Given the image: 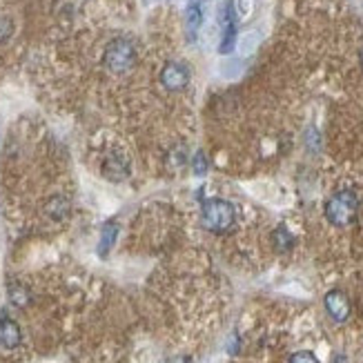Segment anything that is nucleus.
Here are the masks:
<instances>
[{
    "label": "nucleus",
    "mask_w": 363,
    "mask_h": 363,
    "mask_svg": "<svg viewBox=\"0 0 363 363\" xmlns=\"http://www.w3.org/2000/svg\"><path fill=\"white\" fill-rule=\"evenodd\" d=\"M359 216V196L352 189H341L325 203V219L337 228H348Z\"/></svg>",
    "instance_id": "obj_1"
},
{
    "label": "nucleus",
    "mask_w": 363,
    "mask_h": 363,
    "mask_svg": "<svg viewBox=\"0 0 363 363\" xmlns=\"http://www.w3.org/2000/svg\"><path fill=\"white\" fill-rule=\"evenodd\" d=\"M201 219L210 232L223 234V232L232 230L237 212H234V205L230 201H225V198H207L203 203Z\"/></svg>",
    "instance_id": "obj_2"
},
{
    "label": "nucleus",
    "mask_w": 363,
    "mask_h": 363,
    "mask_svg": "<svg viewBox=\"0 0 363 363\" xmlns=\"http://www.w3.org/2000/svg\"><path fill=\"white\" fill-rule=\"evenodd\" d=\"M103 62L105 67L114 71V74H125L136 65V49L130 40L125 38H116L105 47L103 54Z\"/></svg>",
    "instance_id": "obj_3"
},
{
    "label": "nucleus",
    "mask_w": 363,
    "mask_h": 363,
    "mask_svg": "<svg viewBox=\"0 0 363 363\" xmlns=\"http://www.w3.org/2000/svg\"><path fill=\"white\" fill-rule=\"evenodd\" d=\"M161 83L167 92H180L189 83V69L183 62H167L161 71Z\"/></svg>",
    "instance_id": "obj_4"
},
{
    "label": "nucleus",
    "mask_w": 363,
    "mask_h": 363,
    "mask_svg": "<svg viewBox=\"0 0 363 363\" xmlns=\"http://www.w3.org/2000/svg\"><path fill=\"white\" fill-rule=\"evenodd\" d=\"M325 303V310L332 316L337 323H343L350 319V312H352V305H350V298L341 292V290H330L328 294L323 298Z\"/></svg>",
    "instance_id": "obj_5"
},
{
    "label": "nucleus",
    "mask_w": 363,
    "mask_h": 363,
    "mask_svg": "<svg viewBox=\"0 0 363 363\" xmlns=\"http://www.w3.org/2000/svg\"><path fill=\"white\" fill-rule=\"evenodd\" d=\"M103 172L107 178L123 180L127 174H130V159H127L123 152H112L103 163Z\"/></svg>",
    "instance_id": "obj_6"
},
{
    "label": "nucleus",
    "mask_w": 363,
    "mask_h": 363,
    "mask_svg": "<svg viewBox=\"0 0 363 363\" xmlns=\"http://www.w3.org/2000/svg\"><path fill=\"white\" fill-rule=\"evenodd\" d=\"M21 328H18V323L7 319V316H0V348L5 350H14L21 346Z\"/></svg>",
    "instance_id": "obj_7"
},
{
    "label": "nucleus",
    "mask_w": 363,
    "mask_h": 363,
    "mask_svg": "<svg viewBox=\"0 0 363 363\" xmlns=\"http://www.w3.org/2000/svg\"><path fill=\"white\" fill-rule=\"evenodd\" d=\"M116 237H119V225L114 221H107L101 232V245H98V254H101V257H107V252L112 250Z\"/></svg>",
    "instance_id": "obj_8"
},
{
    "label": "nucleus",
    "mask_w": 363,
    "mask_h": 363,
    "mask_svg": "<svg viewBox=\"0 0 363 363\" xmlns=\"http://www.w3.org/2000/svg\"><path fill=\"white\" fill-rule=\"evenodd\" d=\"M272 241H274V248H277L279 252H288V250L294 245V237L283 228V225L274 230V234H272Z\"/></svg>",
    "instance_id": "obj_9"
},
{
    "label": "nucleus",
    "mask_w": 363,
    "mask_h": 363,
    "mask_svg": "<svg viewBox=\"0 0 363 363\" xmlns=\"http://www.w3.org/2000/svg\"><path fill=\"white\" fill-rule=\"evenodd\" d=\"M47 212L51 214V219L60 221V219H65V216H67V212H69V203H67L62 196H56V198H51V201L47 203Z\"/></svg>",
    "instance_id": "obj_10"
},
{
    "label": "nucleus",
    "mask_w": 363,
    "mask_h": 363,
    "mask_svg": "<svg viewBox=\"0 0 363 363\" xmlns=\"http://www.w3.org/2000/svg\"><path fill=\"white\" fill-rule=\"evenodd\" d=\"M9 298H12V303L18 305V307H25L27 303H30V292L23 288V285H9Z\"/></svg>",
    "instance_id": "obj_11"
},
{
    "label": "nucleus",
    "mask_w": 363,
    "mask_h": 363,
    "mask_svg": "<svg viewBox=\"0 0 363 363\" xmlns=\"http://www.w3.org/2000/svg\"><path fill=\"white\" fill-rule=\"evenodd\" d=\"M12 34H14V23H12V18L0 16V43H7L9 38H12Z\"/></svg>",
    "instance_id": "obj_12"
},
{
    "label": "nucleus",
    "mask_w": 363,
    "mask_h": 363,
    "mask_svg": "<svg viewBox=\"0 0 363 363\" xmlns=\"http://www.w3.org/2000/svg\"><path fill=\"white\" fill-rule=\"evenodd\" d=\"M192 167H194V172H196L198 176L207 174V167H210V163H207V156H205L203 152L194 154V159H192Z\"/></svg>",
    "instance_id": "obj_13"
},
{
    "label": "nucleus",
    "mask_w": 363,
    "mask_h": 363,
    "mask_svg": "<svg viewBox=\"0 0 363 363\" xmlns=\"http://www.w3.org/2000/svg\"><path fill=\"white\" fill-rule=\"evenodd\" d=\"M288 363H319V359L314 357V352H310V350H301V352H294V355L290 357Z\"/></svg>",
    "instance_id": "obj_14"
},
{
    "label": "nucleus",
    "mask_w": 363,
    "mask_h": 363,
    "mask_svg": "<svg viewBox=\"0 0 363 363\" xmlns=\"http://www.w3.org/2000/svg\"><path fill=\"white\" fill-rule=\"evenodd\" d=\"M167 363H194L189 357H174V359H169Z\"/></svg>",
    "instance_id": "obj_15"
},
{
    "label": "nucleus",
    "mask_w": 363,
    "mask_h": 363,
    "mask_svg": "<svg viewBox=\"0 0 363 363\" xmlns=\"http://www.w3.org/2000/svg\"><path fill=\"white\" fill-rule=\"evenodd\" d=\"M359 60H361V65H363V47H361V51H359Z\"/></svg>",
    "instance_id": "obj_16"
}]
</instances>
